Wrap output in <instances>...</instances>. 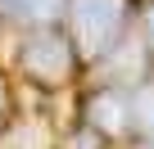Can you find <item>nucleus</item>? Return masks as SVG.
Masks as SVG:
<instances>
[{"instance_id":"1","label":"nucleus","mask_w":154,"mask_h":149,"mask_svg":"<svg viewBox=\"0 0 154 149\" xmlns=\"http://www.w3.org/2000/svg\"><path fill=\"white\" fill-rule=\"evenodd\" d=\"M72 23H77V36H82V50L86 54H100L118 23H122V0H77L72 5Z\"/></svg>"},{"instance_id":"2","label":"nucleus","mask_w":154,"mask_h":149,"mask_svg":"<svg viewBox=\"0 0 154 149\" xmlns=\"http://www.w3.org/2000/svg\"><path fill=\"white\" fill-rule=\"evenodd\" d=\"M27 72H36V77H63L68 72V45L59 36H36L27 45Z\"/></svg>"},{"instance_id":"3","label":"nucleus","mask_w":154,"mask_h":149,"mask_svg":"<svg viewBox=\"0 0 154 149\" xmlns=\"http://www.w3.org/2000/svg\"><path fill=\"white\" fill-rule=\"evenodd\" d=\"M59 9V0H18V14H32V18H50Z\"/></svg>"},{"instance_id":"4","label":"nucleus","mask_w":154,"mask_h":149,"mask_svg":"<svg viewBox=\"0 0 154 149\" xmlns=\"http://www.w3.org/2000/svg\"><path fill=\"white\" fill-rule=\"evenodd\" d=\"M136 118H140V122H145V127L154 131V86H149V91H145V95L136 100Z\"/></svg>"},{"instance_id":"5","label":"nucleus","mask_w":154,"mask_h":149,"mask_svg":"<svg viewBox=\"0 0 154 149\" xmlns=\"http://www.w3.org/2000/svg\"><path fill=\"white\" fill-rule=\"evenodd\" d=\"M149 41H154V9H149Z\"/></svg>"}]
</instances>
